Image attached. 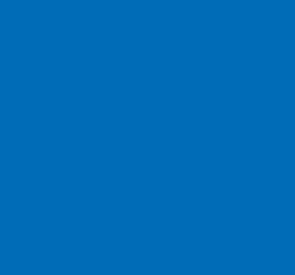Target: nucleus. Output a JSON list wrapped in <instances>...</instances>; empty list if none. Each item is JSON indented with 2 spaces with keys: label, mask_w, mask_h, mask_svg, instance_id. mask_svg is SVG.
<instances>
[]
</instances>
